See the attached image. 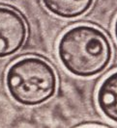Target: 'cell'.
<instances>
[{
	"mask_svg": "<svg viewBox=\"0 0 117 128\" xmlns=\"http://www.w3.org/2000/svg\"><path fill=\"white\" fill-rule=\"evenodd\" d=\"M57 52L63 66L78 77L100 74L112 58V48L104 33L90 25H78L66 31Z\"/></svg>",
	"mask_w": 117,
	"mask_h": 128,
	"instance_id": "cell-1",
	"label": "cell"
},
{
	"mask_svg": "<svg viewBox=\"0 0 117 128\" xmlns=\"http://www.w3.org/2000/svg\"><path fill=\"white\" fill-rule=\"evenodd\" d=\"M6 87L15 101L25 106L43 104L54 96L57 77L50 64L39 57H25L7 70Z\"/></svg>",
	"mask_w": 117,
	"mask_h": 128,
	"instance_id": "cell-2",
	"label": "cell"
},
{
	"mask_svg": "<svg viewBox=\"0 0 117 128\" xmlns=\"http://www.w3.org/2000/svg\"><path fill=\"white\" fill-rule=\"evenodd\" d=\"M27 26L19 12L0 6V59L18 52L25 42Z\"/></svg>",
	"mask_w": 117,
	"mask_h": 128,
	"instance_id": "cell-3",
	"label": "cell"
},
{
	"mask_svg": "<svg viewBox=\"0 0 117 128\" xmlns=\"http://www.w3.org/2000/svg\"><path fill=\"white\" fill-rule=\"evenodd\" d=\"M97 103L100 111L108 120L117 123V70L109 74L100 85Z\"/></svg>",
	"mask_w": 117,
	"mask_h": 128,
	"instance_id": "cell-4",
	"label": "cell"
},
{
	"mask_svg": "<svg viewBox=\"0 0 117 128\" xmlns=\"http://www.w3.org/2000/svg\"><path fill=\"white\" fill-rule=\"evenodd\" d=\"M51 14L62 18H76L87 13L94 0H42Z\"/></svg>",
	"mask_w": 117,
	"mask_h": 128,
	"instance_id": "cell-5",
	"label": "cell"
},
{
	"mask_svg": "<svg viewBox=\"0 0 117 128\" xmlns=\"http://www.w3.org/2000/svg\"><path fill=\"white\" fill-rule=\"evenodd\" d=\"M114 36L117 40V18L115 19V22H114Z\"/></svg>",
	"mask_w": 117,
	"mask_h": 128,
	"instance_id": "cell-6",
	"label": "cell"
},
{
	"mask_svg": "<svg viewBox=\"0 0 117 128\" xmlns=\"http://www.w3.org/2000/svg\"><path fill=\"white\" fill-rule=\"evenodd\" d=\"M86 128H100V127H86Z\"/></svg>",
	"mask_w": 117,
	"mask_h": 128,
	"instance_id": "cell-7",
	"label": "cell"
}]
</instances>
